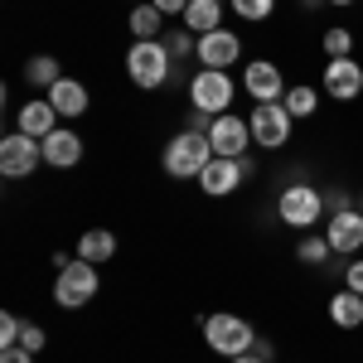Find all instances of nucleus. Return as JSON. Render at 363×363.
Returning a JSON list of instances; mask_svg holds the SVG:
<instances>
[{
  "mask_svg": "<svg viewBox=\"0 0 363 363\" xmlns=\"http://www.w3.org/2000/svg\"><path fill=\"white\" fill-rule=\"evenodd\" d=\"M325 208H330V213H344V208H354V194H349V189H330V194H325Z\"/></svg>",
  "mask_w": 363,
  "mask_h": 363,
  "instance_id": "obj_30",
  "label": "nucleus"
},
{
  "mask_svg": "<svg viewBox=\"0 0 363 363\" xmlns=\"http://www.w3.org/2000/svg\"><path fill=\"white\" fill-rule=\"evenodd\" d=\"M160 25H165V15L155 10V0H140L131 10V34L136 39H160Z\"/></svg>",
  "mask_w": 363,
  "mask_h": 363,
  "instance_id": "obj_22",
  "label": "nucleus"
},
{
  "mask_svg": "<svg viewBox=\"0 0 363 363\" xmlns=\"http://www.w3.org/2000/svg\"><path fill=\"white\" fill-rule=\"evenodd\" d=\"M15 131H25V136H34V140L54 136V131H58L54 102H49V97H29L25 107H20V116H15Z\"/></svg>",
  "mask_w": 363,
  "mask_h": 363,
  "instance_id": "obj_15",
  "label": "nucleus"
},
{
  "mask_svg": "<svg viewBox=\"0 0 363 363\" xmlns=\"http://www.w3.org/2000/svg\"><path fill=\"white\" fill-rule=\"evenodd\" d=\"M44 344H49V335H44L39 325H25V335H20V349H29V354H39Z\"/></svg>",
  "mask_w": 363,
  "mask_h": 363,
  "instance_id": "obj_29",
  "label": "nucleus"
},
{
  "mask_svg": "<svg viewBox=\"0 0 363 363\" xmlns=\"http://www.w3.org/2000/svg\"><path fill=\"white\" fill-rule=\"evenodd\" d=\"M39 165H44V145L34 136L10 131V136L0 140V174H5V179H29Z\"/></svg>",
  "mask_w": 363,
  "mask_h": 363,
  "instance_id": "obj_8",
  "label": "nucleus"
},
{
  "mask_svg": "<svg viewBox=\"0 0 363 363\" xmlns=\"http://www.w3.org/2000/svg\"><path fill=\"white\" fill-rule=\"evenodd\" d=\"M203 344L223 359H238L257 344V330H252L242 315H203Z\"/></svg>",
  "mask_w": 363,
  "mask_h": 363,
  "instance_id": "obj_4",
  "label": "nucleus"
},
{
  "mask_svg": "<svg viewBox=\"0 0 363 363\" xmlns=\"http://www.w3.org/2000/svg\"><path fill=\"white\" fill-rule=\"evenodd\" d=\"M49 102H54V112H58V116L78 121V116L87 112V87L78 83V78H58V83L49 87Z\"/></svg>",
  "mask_w": 363,
  "mask_h": 363,
  "instance_id": "obj_17",
  "label": "nucleus"
},
{
  "mask_svg": "<svg viewBox=\"0 0 363 363\" xmlns=\"http://www.w3.org/2000/svg\"><path fill=\"white\" fill-rule=\"evenodd\" d=\"M320 87H325L335 102H354V97H363V63L359 58H330Z\"/></svg>",
  "mask_w": 363,
  "mask_h": 363,
  "instance_id": "obj_10",
  "label": "nucleus"
},
{
  "mask_svg": "<svg viewBox=\"0 0 363 363\" xmlns=\"http://www.w3.org/2000/svg\"><path fill=\"white\" fill-rule=\"evenodd\" d=\"M242 20H272V10H277V0H228Z\"/></svg>",
  "mask_w": 363,
  "mask_h": 363,
  "instance_id": "obj_26",
  "label": "nucleus"
},
{
  "mask_svg": "<svg viewBox=\"0 0 363 363\" xmlns=\"http://www.w3.org/2000/svg\"><path fill=\"white\" fill-rule=\"evenodd\" d=\"M228 363H267V359H262V354H252V349H247V354H238V359H228Z\"/></svg>",
  "mask_w": 363,
  "mask_h": 363,
  "instance_id": "obj_34",
  "label": "nucleus"
},
{
  "mask_svg": "<svg viewBox=\"0 0 363 363\" xmlns=\"http://www.w3.org/2000/svg\"><path fill=\"white\" fill-rule=\"evenodd\" d=\"M306 5H315V0H306Z\"/></svg>",
  "mask_w": 363,
  "mask_h": 363,
  "instance_id": "obj_37",
  "label": "nucleus"
},
{
  "mask_svg": "<svg viewBox=\"0 0 363 363\" xmlns=\"http://www.w3.org/2000/svg\"><path fill=\"white\" fill-rule=\"evenodd\" d=\"M330 320H335L339 330H363V296L359 291H335L330 296Z\"/></svg>",
  "mask_w": 363,
  "mask_h": 363,
  "instance_id": "obj_18",
  "label": "nucleus"
},
{
  "mask_svg": "<svg viewBox=\"0 0 363 363\" xmlns=\"http://www.w3.org/2000/svg\"><path fill=\"white\" fill-rule=\"evenodd\" d=\"M136 5H140V0H136Z\"/></svg>",
  "mask_w": 363,
  "mask_h": 363,
  "instance_id": "obj_38",
  "label": "nucleus"
},
{
  "mask_svg": "<svg viewBox=\"0 0 363 363\" xmlns=\"http://www.w3.org/2000/svg\"><path fill=\"white\" fill-rule=\"evenodd\" d=\"M330 238L325 233H301V247H296V262H306V267H320V262H330Z\"/></svg>",
  "mask_w": 363,
  "mask_h": 363,
  "instance_id": "obj_24",
  "label": "nucleus"
},
{
  "mask_svg": "<svg viewBox=\"0 0 363 363\" xmlns=\"http://www.w3.org/2000/svg\"><path fill=\"white\" fill-rule=\"evenodd\" d=\"M291 121H296V116L286 112V102H257L252 116H247L252 145H262V150H281V145L291 140Z\"/></svg>",
  "mask_w": 363,
  "mask_h": 363,
  "instance_id": "obj_6",
  "label": "nucleus"
},
{
  "mask_svg": "<svg viewBox=\"0 0 363 363\" xmlns=\"http://www.w3.org/2000/svg\"><path fill=\"white\" fill-rule=\"evenodd\" d=\"M165 49H169V58H189V54H199V39L184 34V29H174V34L165 39Z\"/></svg>",
  "mask_w": 363,
  "mask_h": 363,
  "instance_id": "obj_27",
  "label": "nucleus"
},
{
  "mask_svg": "<svg viewBox=\"0 0 363 363\" xmlns=\"http://www.w3.org/2000/svg\"><path fill=\"white\" fill-rule=\"evenodd\" d=\"M325 54L330 58H354V34H349V29H325Z\"/></svg>",
  "mask_w": 363,
  "mask_h": 363,
  "instance_id": "obj_25",
  "label": "nucleus"
},
{
  "mask_svg": "<svg viewBox=\"0 0 363 363\" xmlns=\"http://www.w3.org/2000/svg\"><path fill=\"white\" fill-rule=\"evenodd\" d=\"M325 213H330V208H325V194H320L315 184H286L281 199H277V218L286 228H296V233H310Z\"/></svg>",
  "mask_w": 363,
  "mask_h": 363,
  "instance_id": "obj_3",
  "label": "nucleus"
},
{
  "mask_svg": "<svg viewBox=\"0 0 363 363\" xmlns=\"http://www.w3.org/2000/svg\"><path fill=\"white\" fill-rule=\"evenodd\" d=\"M78 257L92 262V267H97V262H112L116 257V233H107V228H87L83 238H78Z\"/></svg>",
  "mask_w": 363,
  "mask_h": 363,
  "instance_id": "obj_20",
  "label": "nucleus"
},
{
  "mask_svg": "<svg viewBox=\"0 0 363 363\" xmlns=\"http://www.w3.org/2000/svg\"><path fill=\"white\" fill-rule=\"evenodd\" d=\"M58 78H63V73H58V58H54V54H34V58L25 63V83H29V87H44V92H49Z\"/></svg>",
  "mask_w": 363,
  "mask_h": 363,
  "instance_id": "obj_21",
  "label": "nucleus"
},
{
  "mask_svg": "<svg viewBox=\"0 0 363 363\" xmlns=\"http://www.w3.org/2000/svg\"><path fill=\"white\" fill-rule=\"evenodd\" d=\"M242 58V39L233 34V29H213V34H199V63L203 68H233Z\"/></svg>",
  "mask_w": 363,
  "mask_h": 363,
  "instance_id": "obj_12",
  "label": "nucleus"
},
{
  "mask_svg": "<svg viewBox=\"0 0 363 363\" xmlns=\"http://www.w3.org/2000/svg\"><path fill=\"white\" fill-rule=\"evenodd\" d=\"M208 160H213L208 131H179V136L165 145V174L169 179H199Z\"/></svg>",
  "mask_w": 363,
  "mask_h": 363,
  "instance_id": "obj_2",
  "label": "nucleus"
},
{
  "mask_svg": "<svg viewBox=\"0 0 363 363\" xmlns=\"http://www.w3.org/2000/svg\"><path fill=\"white\" fill-rule=\"evenodd\" d=\"M0 363H34V354L15 344V349H0Z\"/></svg>",
  "mask_w": 363,
  "mask_h": 363,
  "instance_id": "obj_32",
  "label": "nucleus"
},
{
  "mask_svg": "<svg viewBox=\"0 0 363 363\" xmlns=\"http://www.w3.org/2000/svg\"><path fill=\"white\" fill-rule=\"evenodd\" d=\"M184 29H194V34H213V29H223V0H189V10H184Z\"/></svg>",
  "mask_w": 363,
  "mask_h": 363,
  "instance_id": "obj_19",
  "label": "nucleus"
},
{
  "mask_svg": "<svg viewBox=\"0 0 363 363\" xmlns=\"http://www.w3.org/2000/svg\"><path fill=\"white\" fill-rule=\"evenodd\" d=\"M97 296V267L92 262H68V267H58V281H54V301L63 310H83L87 301Z\"/></svg>",
  "mask_w": 363,
  "mask_h": 363,
  "instance_id": "obj_5",
  "label": "nucleus"
},
{
  "mask_svg": "<svg viewBox=\"0 0 363 363\" xmlns=\"http://www.w3.org/2000/svg\"><path fill=\"white\" fill-rule=\"evenodd\" d=\"M286 112L296 116V121H306V116H315V107H320V87H310V83H301V87H286Z\"/></svg>",
  "mask_w": 363,
  "mask_h": 363,
  "instance_id": "obj_23",
  "label": "nucleus"
},
{
  "mask_svg": "<svg viewBox=\"0 0 363 363\" xmlns=\"http://www.w3.org/2000/svg\"><path fill=\"white\" fill-rule=\"evenodd\" d=\"M242 179H247V169H242V160H233V155H213L208 165H203V174H199V189L213 199H228L242 189Z\"/></svg>",
  "mask_w": 363,
  "mask_h": 363,
  "instance_id": "obj_11",
  "label": "nucleus"
},
{
  "mask_svg": "<svg viewBox=\"0 0 363 363\" xmlns=\"http://www.w3.org/2000/svg\"><path fill=\"white\" fill-rule=\"evenodd\" d=\"M354 208H359V213H363V194H359V203H354Z\"/></svg>",
  "mask_w": 363,
  "mask_h": 363,
  "instance_id": "obj_36",
  "label": "nucleus"
},
{
  "mask_svg": "<svg viewBox=\"0 0 363 363\" xmlns=\"http://www.w3.org/2000/svg\"><path fill=\"white\" fill-rule=\"evenodd\" d=\"M330 5H354V0H330Z\"/></svg>",
  "mask_w": 363,
  "mask_h": 363,
  "instance_id": "obj_35",
  "label": "nucleus"
},
{
  "mask_svg": "<svg viewBox=\"0 0 363 363\" xmlns=\"http://www.w3.org/2000/svg\"><path fill=\"white\" fill-rule=\"evenodd\" d=\"M325 238H330V247H335L339 257H354V252H363V213H359V208L330 213V223H325Z\"/></svg>",
  "mask_w": 363,
  "mask_h": 363,
  "instance_id": "obj_14",
  "label": "nucleus"
},
{
  "mask_svg": "<svg viewBox=\"0 0 363 363\" xmlns=\"http://www.w3.org/2000/svg\"><path fill=\"white\" fill-rule=\"evenodd\" d=\"M344 286L363 296V262H349V267H344Z\"/></svg>",
  "mask_w": 363,
  "mask_h": 363,
  "instance_id": "obj_31",
  "label": "nucleus"
},
{
  "mask_svg": "<svg viewBox=\"0 0 363 363\" xmlns=\"http://www.w3.org/2000/svg\"><path fill=\"white\" fill-rule=\"evenodd\" d=\"M189 102H194V112L223 116L233 107V78H228L223 68H199L194 83H189Z\"/></svg>",
  "mask_w": 363,
  "mask_h": 363,
  "instance_id": "obj_7",
  "label": "nucleus"
},
{
  "mask_svg": "<svg viewBox=\"0 0 363 363\" xmlns=\"http://www.w3.org/2000/svg\"><path fill=\"white\" fill-rule=\"evenodd\" d=\"M169 49L165 39H136L131 49H126V78L136 87H145V92H155V87L169 83Z\"/></svg>",
  "mask_w": 363,
  "mask_h": 363,
  "instance_id": "obj_1",
  "label": "nucleus"
},
{
  "mask_svg": "<svg viewBox=\"0 0 363 363\" xmlns=\"http://www.w3.org/2000/svg\"><path fill=\"white\" fill-rule=\"evenodd\" d=\"M242 87H247L257 102H281V97H286V78H281V68L272 58L247 63V68H242Z\"/></svg>",
  "mask_w": 363,
  "mask_h": 363,
  "instance_id": "obj_13",
  "label": "nucleus"
},
{
  "mask_svg": "<svg viewBox=\"0 0 363 363\" xmlns=\"http://www.w3.org/2000/svg\"><path fill=\"white\" fill-rule=\"evenodd\" d=\"M20 335H25V325H20L15 315H0V349H15Z\"/></svg>",
  "mask_w": 363,
  "mask_h": 363,
  "instance_id": "obj_28",
  "label": "nucleus"
},
{
  "mask_svg": "<svg viewBox=\"0 0 363 363\" xmlns=\"http://www.w3.org/2000/svg\"><path fill=\"white\" fill-rule=\"evenodd\" d=\"M39 145H44V165H54V169H73L83 160V136L68 131V126H58L54 136H44Z\"/></svg>",
  "mask_w": 363,
  "mask_h": 363,
  "instance_id": "obj_16",
  "label": "nucleus"
},
{
  "mask_svg": "<svg viewBox=\"0 0 363 363\" xmlns=\"http://www.w3.org/2000/svg\"><path fill=\"white\" fill-rule=\"evenodd\" d=\"M208 145H213V155H233V160H242V150L252 145V126L242 121V116H213L208 121Z\"/></svg>",
  "mask_w": 363,
  "mask_h": 363,
  "instance_id": "obj_9",
  "label": "nucleus"
},
{
  "mask_svg": "<svg viewBox=\"0 0 363 363\" xmlns=\"http://www.w3.org/2000/svg\"><path fill=\"white\" fill-rule=\"evenodd\" d=\"M155 10H160V15H184L189 0H155Z\"/></svg>",
  "mask_w": 363,
  "mask_h": 363,
  "instance_id": "obj_33",
  "label": "nucleus"
}]
</instances>
